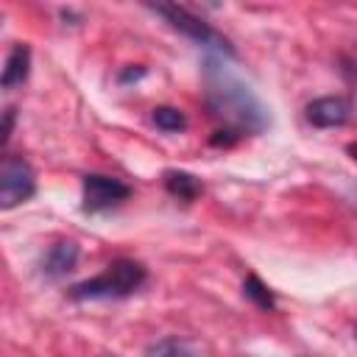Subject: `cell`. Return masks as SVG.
I'll return each mask as SVG.
<instances>
[{
  "mask_svg": "<svg viewBox=\"0 0 357 357\" xmlns=\"http://www.w3.org/2000/svg\"><path fill=\"white\" fill-rule=\"evenodd\" d=\"M204 84H206V106L212 109L215 117H223L229 128L234 131H262L268 123V114L257 95L234 78L226 67H220L215 59H206L204 70Z\"/></svg>",
  "mask_w": 357,
  "mask_h": 357,
  "instance_id": "6da1fadb",
  "label": "cell"
},
{
  "mask_svg": "<svg viewBox=\"0 0 357 357\" xmlns=\"http://www.w3.org/2000/svg\"><path fill=\"white\" fill-rule=\"evenodd\" d=\"M148 279V271L134 259H114L100 276L78 282L70 287V298L86 301V298H126L137 293Z\"/></svg>",
  "mask_w": 357,
  "mask_h": 357,
  "instance_id": "7a4b0ae2",
  "label": "cell"
},
{
  "mask_svg": "<svg viewBox=\"0 0 357 357\" xmlns=\"http://www.w3.org/2000/svg\"><path fill=\"white\" fill-rule=\"evenodd\" d=\"M156 14H162L167 22H170V28H176L178 33H184L187 39H192L195 45H201V47H209V50H218V53H226V56H234V47H231V42L220 33V31H215L206 20H201V17H195L192 11H187L184 6H176V3H156V6H151Z\"/></svg>",
  "mask_w": 357,
  "mask_h": 357,
  "instance_id": "3957f363",
  "label": "cell"
},
{
  "mask_svg": "<svg viewBox=\"0 0 357 357\" xmlns=\"http://www.w3.org/2000/svg\"><path fill=\"white\" fill-rule=\"evenodd\" d=\"M36 192V173L22 156H3L0 165V209H14L33 198Z\"/></svg>",
  "mask_w": 357,
  "mask_h": 357,
  "instance_id": "277c9868",
  "label": "cell"
},
{
  "mask_svg": "<svg viewBox=\"0 0 357 357\" xmlns=\"http://www.w3.org/2000/svg\"><path fill=\"white\" fill-rule=\"evenodd\" d=\"M131 195V187L114 176H103V173H86L81 181V198H84V212L95 215V212H106L117 204H123Z\"/></svg>",
  "mask_w": 357,
  "mask_h": 357,
  "instance_id": "5b68a950",
  "label": "cell"
},
{
  "mask_svg": "<svg viewBox=\"0 0 357 357\" xmlns=\"http://www.w3.org/2000/svg\"><path fill=\"white\" fill-rule=\"evenodd\" d=\"M304 114L315 128H340V126H346L351 120L354 103L349 98H343V95H324V98L310 100Z\"/></svg>",
  "mask_w": 357,
  "mask_h": 357,
  "instance_id": "8992f818",
  "label": "cell"
},
{
  "mask_svg": "<svg viewBox=\"0 0 357 357\" xmlns=\"http://www.w3.org/2000/svg\"><path fill=\"white\" fill-rule=\"evenodd\" d=\"M78 254H81V251H78V243H73V240L56 243V245L45 254V259H42V276L50 279V282L67 276V273L78 265Z\"/></svg>",
  "mask_w": 357,
  "mask_h": 357,
  "instance_id": "52a82bcc",
  "label": "cell"
},
{
  "mask_svg": "<svg viewBox=\"0 0 357 357\" xmlns=\"http://www.w3.org/2000/svg\"><path fill=\"white\" fill-rule=\"evenodd\" d=\"M28 73H31V47L25 42H17L6 56V67H3V78H0L3 89L11 92L17 86H22L28 81Z\"/></svg>",
  "mask_w": 357,
  "mask_h": 357,
  "instance_id": "ba28073f",
  "label": "cell"
},
{
  "mask_svg": "<svg viewBox=\"0 0 357 357\" xmlns=\"http://www.w3.org/2000/svg\"><path fill=\"white\" fill-rule=\"evenodd\" d=\"M165 190H167L170 195L181 198V201H195V198L204 192L201 181H198L192 173H187V170H167V173H165Z\"/></svg>",
  "mask_w": 357,
  "mask_h": 357,
  "instance_id": "9c48e42d",
  "label": "cell"
},
{
  "mask_svg": "<svg viewBox=\"0 0 357 357\" xmlns=\"http://www.w3.org/2000/svg\"><path fill=\"white\" fill-rule=\"evenodd\" d=\"M145 357H192V346H190V340H184L178 335H170V337L151 343L145 349Z\"/></svg>",
  "mask_w": 357,
  "mask_h": 357,
  "instance_id": "30bf717a",
  "label": "cell"
},
{
  "mask_svg": "<svg viewBox=\"0 0 357 357\" xmlns=\"http://www.w3.org/2000/svg\"><path fill=\"white\" fill-rule=\"evenodd\" d=\"M151 120H153L156 128H162V131H167V134H178V131L187 128V117H184V112L176 109V106H156L153 114H151Z\"/></svg>",
  "mask_w": 357,
  "mask_h": 357,
  "instance_id": "8fae6325",
  "label": "cell"
},
{
  "mask_svg": "<svg viewBox=\"0 0 357 357\" xmlns=\"http://www.w3.org/2000/svg\"><path fill=\"white\" fill-rule=\"evenodd\" d=\"M243 296L245 298H251L259 310H273L276 307V298H273V293H271V287L268 284H262V279L259 276H245V282H243Z\"/></svg>",
  "mask_w": 357,
  "mask_h": 357,
  "instance_id": "7c38bea8",
  "label": "cell"
},
{
  "mask_svg": "<svg viewBox=\"0 0 357 357\" xmlns=\"http://www.w3.org/2000/svg\"><path fill=\"white\" fill-rule=\"evenodd\" d=\"M14 120H17V109H14V106H8V109H6V114H3V128H0V145H3V148H6V145H8V139H11Z\"/></svg>",
  "mask_w": 357,
  "mask_h": 357,
  "instance_id": "4fadbf2b",
  "label": "cell"
},
{
  "mask_svg": "<svg viewBox=\"0 0 357 357\" xmlns=\"http://www.w3.org/2000/svg\"><path fill=\"white\" fill-rule=\"evenodd\" d=\"M237 139H240V131H234V128H229V126H226V128H220V131H215L209 142H212V145H218V148H220V145L226 148V145H234Z\"/></svg>",
  "mask_w": 357,
  "mask_h": 357,
  "instance_id": "5bb4252c",
  "label": "cell"
},
{
  "mask_svg": "<svg viewBox=\"0 0 357 357\" xmlns=\"http://www.w3.org/2000/svg\"><path fill=\"white\" fill-rule=\"evenodd\" d=\"M142 75H145V67L126 70V73H120V84H126V81H137V78H142Z\"/></svg>",
  "mask_w": 357,
  "mask_h": 357,
  "instance_id": "9a60e30c",
  "label": "cell"
},
{
  "mask_svg": "<svg viewBox=\"0 0 357 357\" xmlns=\"http://www.w3.org/2000/svg\"><path fill=\"white\" fill-rule=\"evenodd\" d=\"M349 153H354V159H357V145H349Z\"/></svg>",
  "mask_w": 357,
  "mask_h": 357,
  "instance_id": "2e32d148",
  "label": "cell"
}]
</instances>
